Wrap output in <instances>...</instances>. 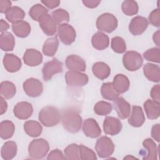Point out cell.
Listing matches in <instances>:
<instances>
[{"instance_id":"ffe728a7","label":"cell","mask_w":160,"mask_h":160,"mask_svg":"<svg viewBox=\"0 0 160 160\" xmlns=\"http://www.w3.org/2000/svg\"><path fill=\"white\" fill-rule=\"evenodd\" d=\"M145 116L141 106H133L132 112L128 119V123L132 127H141L145 122Z\"/></svg>"},{"instance_id":"f907efd6","label":"cell","mask_w":160,"mask_h":160,"mask_svg":"<svg viewBox=\"0 0 160 160\" xmlns=\"http://www.w3.org/2000/svg\"><path fill=\"white\" fill-rule=\"evenodd\" d=\"M83 4L88 8H95L101 2L99 0H83L82 1Z\"/></svg>"},{"instance_id":"d4e9b609","label":"cell","mask_w":160,"mask_h":160,"mask_svg":"<svg viewBox=\"0 0 160 160\" xmlns=\"http://www.w3.org/2000/svg\"><path fill=\"white\" fill-rule=\"evenodd\" d=\"M92 71L94 75L101 80L106 79L111 73L109 66L104 62H95L92 67Z\"/></svg>"},{"instance_id":"c3c4849f","label":"cell","mask_w":160,"mask_h":160,"mask_svg":"<svg viewBox=\"0 0 160 160\" xmlns=\"http://www.w3.org/2000/svg\"><path fill=\"white\" fill-rule=\"evenodd\" d=\"M12 2L9 0H1L0 1V12L1 13H6V11L11 8Z\"/></svg>"},{"instance_id":"e0dca14e","label":"cell","mask_w":160,"mask_h":160,"mask_svg":"<svg viewBox=\"0 0 160 160\" xmlns=\"http://www.w3.org/2000/svg\"><path fill=\"white\" fill-rule=\"evenodd\" d=\"M3 64L6 70L9 72L18 71L21 66V60L14 54L7 53L3 58Z\"/></svg>"},{"instance_id":"e575fe53","label":"cell","mask_w":160,"mask_h":160,"mask_svg":"<svg viewBox=\"0 0 160 160\" xmlns=\"http://www.w3.org/2000/svg\"><path fill=\"white\" fill-rule=\"evenodd\" d=\"M15 126L14 123L9 120L2 121L0 123V136L2 139L11 138L14 134Z\"/></svg>"},{"instance_id":"9a60e30c","label":"cell","mask_w":160,"mask_h":160,"mask_svg":"<svg viewBox=\"0 0 160 160\" xmlns=\"http://www.w3.org/2000/svg\"><path fill=\"white\" fill-rule=\"evenodd\" d=\"M112 105L120 119H124L129 116L131 112L130 104L122 97H118L113 101Z\"/></svg>"},{"instance_id":"6da1fadb","label":"cell","mask_w":160,"mask_h":160,"mask_svg":"<svg viewBox=\"0 0 160 160\" xmlns=\"http://www.w3.org/2000/svg\"><path fill=\"white\" fill-rule=\"evenodd\" d=\"M64 128L68 132L76 133L79 131L82 125V118L79 112L72 109L64 111L61 116Z\"/></svg>"},{"instance_id":"836d02e7","label":"cell","mask_w":160,"mask_h":160,"mask_svg":"<svg viewBox=\"0 0 160 160\" xmlns=\"http://www.w3.org/2000/svg\"><path fill=\"white\" fill-rule=\"evenodd\" d=\"M101 94L104 99L109 101H114L119 95L114 89L112 82L103 83L101 88Z\"/></svg>"},{"instance_id":"7a4b0ae2","label":"cell","mask_w":160,"mask_h":160,"mask_svg":"<svg viewBox=\"0 0 160 160\" xmlns=\"http://www.w3.org/2000/svg\"><path fill=\"white\" fill-rule=\"evenodd\" d=\"M38 119L44 126L52 127L60 122L61 114L57 108L48 106L43 108L39 111Z\"/></svg>"},{"instance_id":"ac0fdd59","label":"cell","mask_w":160,"mask_h":160,"mask_svg":"<svg viewBox=\"0 0 160 160\" xmlns=\"http://www.w3.org/2000/svg\"><path fill=\"white\" fill-rule=\"evenodd\" d=\"M38 22L40 28L46 35L51 36L56 34L57 31V24L55 22L51 16L48 14L41 18Z\"/></svg>"},{"instance_id":"db71d44e","label":"cell","mask_w":160,"mask_h":160,"mask_svg":"<svg viewBox=\"0 0 160 160\" xmlns=\"http://www.w3.org/2000/svg\"><path fill=\"white\" fill-rule=\"evenodd\" d=\"M152 39H153L154 42L158 46H159V41H160V31H159V30H158L156 32L154 33Z\"/></svg>"},{"instance_id":"8992f818","label":"cell","mask_w":160,"mask_h":160,"mask_svg":"<svg viewBox=\"0 0 160 160\" xmlns=\"http://www.w3.org/2000/svg\"><path fill=\"white\" fill-rule=\"evenodd\" d=\"M114 144L108 136H103L99 138L95 145L96 151L101 158H107L111 156L114 151Z\"/></svg>"},{"instance_id":"ba28073f","label":"cell","mask_w":160,"mask_h":160,"mask_svg":"<svg viewBox=\"0 0 160 160\" xmlns=\"http://www.w3.org/2000/svg\"><path fill=\"white\" fill-rule=\"evenodd\" d=\"M66 84L70 87H82L89 81L87 74L78 71H69L65 74Z\"/></svg>"},{"instance_id":"44dd1931","label":"cell","mask_w":160,"mask_h":160,"mask_svg":"<svg viewBox=\"0 0 160 160\" xmlns=\"http://www.w3.org/2000/svg\"><path fill=\"white\" fill-rule=\"evenodd\" d=\"M144 76L150 81L159 82L160 81V68L159 65L146 63L143 66Z\"/></svg>"},{"instance_id":"7bdbcfd3","label":"cell","mask_w":160,"mask_h":160,"mask_svg":"<svg viewBox=\"0 0 160 160\" xmlns=\"http://www.w3.org/2000/svg\"><path fill=\"white\" fill-rule=\"evenodd\" d=\"M79 154L81 159L82 160H96V153L89 148L81 144L79 145Z\"/></svg>"},{"instance_id":"f546056e","label":"cell","mask_w":160,"mask_h":160,"mask_svg":"<svg viewBox=\"0 0 160 160\" xmlns=\"http://www.w3.org/2000/svg\"><path fill=\"white\" fill-rule=\"evenodd\" d=\"M12 29L17 37L24 38L31 32V26L25 21H21L15 24H12Z\"/></svg>"},{"instance_id":"d6a6232c","label":"cell","mask_w":160,"mask_h":160,"mask_svg":"<svg viewBox=\"0 0 160 160\" xmlns=\"http://www.w3.org/2000/svg\"><path fill=\"white\" fill-rule=\"evenodd\" d=\"M16 93V88L12 82L2 81L0 85V94L5 99H10L14 96Z\"/></svg>"},{"instance_id":"f1b7e54d","label":"cell","mask_w":160,"mask_h":160,"mask_svg":"<svg viewBox=\"0 0 160 160\" xmlns=\"http://www.w3.org/2000/svg\"><path fill=\"white\" fill-rule=\"evenodd\" d=\"M59 46V40L57 36L47 39L42 46L43 54L49 57L53 56L57 52Z\"/></svg>"},{"instance_id":"8d00e7d4","label":"cell","mask_w":160,"mask_h":160,"mask_svg":"<svg viewBox=\"0 0 160 160\" xmlns=\"http://www.w3.org/2000/svg\"><path fill=\"white\" fill-rule=\"evenodd\" d=\"M121 9L124 14L126 16H133L138 12L139 7L135 1L127 0L123 1L121 5Z\"/></svg>"},{"instance_id":"11a10c76","label":"cell","mask_w":160,"mask_h":160,"mask_svg":"<svg viewBox=\"0 0 160 160\" xmlns=\"http://www.w3.org/2000/svg\"><path fill=\"white\" fill-rule=\"evenodd\" d=\"M129 158H132V159H137V158H134V157H132V156H126V157H125L124 159H129Z\"/></svg>"},{"instance_id":"b9f144b4","label":"cell","mask_w":160,"mask_h":160,"mask_svg":"<svg viewBox=\"0 0 160 160\" xmlns=\"http://www.w3.org/2000/svg\"><path fill=\"white\" fill-rule=\"evenodd\" d=\"M143 57L147 61L159 63L160 49L159 48H152L149 49L143 53Z\"/></svg>"},{"instance_id":"bcb514c9","label":"cell","mask_w":160,"mask_h":160,"mask_svg":"<svg viewBox=\"0 0 160 160\" xmlns=\"http://www.w3.org/2000/svg\"><path fill=\"white\" fill-rule=\"evenodd\" d=\"M150 95L151 98L153 99V101L159 102L160 103V86L159 84L154 85L150 92Z\"/></svg>"},{"instance_id":"4dcf8cb0","label":"cell","mask_w":160,"mask_h":160,"mask_svg":"<svg viewBox=\"0 0 160 160\" xmlns=\"http://www.w3.org/2000/svg\"><path fill=\"white\" fill-rule=\"evenodd\" d=\"M142 146L147 149V154L142 158L143 160H156L158 159V148L155 142L150 139L147 138L142 142Z\"/></svg>"},{"instance_id":"277c9868","label":"cell","mask_w":160,"mask_h":160,"mask_svg":"<svg viewBox=\"0 0 160 160\" xmlns=\"http://www.w3.org/2000/svg\"><path fill=\"white\" fill-rule=\"evenodd\" d=\"M96 24L97 28L100 31L111 33L117 28L118 21L112 14L106 12L98 18Z\"/></svg>"},{"instance_id":"cb8c5ba5","label":"cell","mask_w":160,"mask_h":160,"mask_svg":"<svg viewBox=\"0 0 160 160\" xmlns=\"http://www.w3.org/2000/svg\"><path fill=\"white\" fill-rule=\"evenodd\" d=\"M144 109L149 119H156L160 115V103L153 100H146L144 103Z\"/></svg>"},{"instance_id":"74e56055","label":"cell","mask_w":160,"mask_h":160,"mask_svg":"<svg viewBox=\"0 0 160 160\" xmlns=\"http://www.w3.org/2000/svg\"><path fill=\"white\" fill-rule=\"evenodd\" d=\"M112 109V104L104 101L98 102L94 106V112L99 116H106L110 114Z\"/></svg>"},{"instance_id":"d590c367","label":"cell","mask_w":160,"mask_h":160,"mask_svg":"<svg viewBox=\"0 0 160 160\" xmlns=\"http://www.w3.org/2000/svg\"><path fill=\"white\" fill-rule=\"evenodd\" d=\"M48 10L40 4H36L32 6L29 11L30 17L36 21H39L41 18L48 14Z\"/></svg>"},{"instance_id":"ee69618b","label":"cell","mask_w":160,"mask_h":160,"mask_svg":"<svg viewBox=\"0 0 160 160\" xmlns=\"http://www.w3.org/2000/svg\"><path fill=\"white\" fill-rule=\"evenodd\" d=\"M149 21L152 26L159 28L160 26V12L159 9H154L149 15Z\"/></svg>"},{"instance_id":"9c48e42d","label":"cell","mask_w":160,"mask_h":160,"mask_svg":"<svg viewBox=\"0 0 160 160\" xmlns=\"http://www.w3.org/2000/svg\"><path fill=\"white\" fill-rule=\"evenodd\" d=\"M62 71V63L56 58H53L51 61L46 62L42 68V73L44 81L51 80L52 77Z\"/></svg>"},{"instance_id":"816d5d0a","label":"cell","mask_w":160,"mask_h":160,"mask_svg":"<svg viewBox=\"0 0 160 160\" xmlns=\"http://www.w3.org/2000/svg\"><path fill=\"white\" fill-rule=\"evenodd\" d=\"M8 109V103L2 96L0 97V115L6 112Z\"/></svg>"},{"instance_id":"ab89813d","label":"cell","mask_w":160,"mask_h":160,"mask_svg":"<svg viewBox=\"0 0 160 160\" xmlns=\"http://www.w3.org/2000/svg\"><path fill=\"white\" fill-rule=\"evenodd\" d=\"M51 17L57 25L61 24L62 22H68L69 21V14L68 12L61 8L52 11Z\"/></svg>"},{"instance_id":"5bb4252c","label":"cell","mask_w":160,"mask_h":160,"mask_svg":"<svg viewBox=\"0 0 160 160\" xmlns=\"http://www.w3.org/2000/svg\"><path fill=\"white\" fill-rule=\"evenodd\" d=\"M82 131L87 137L91 138H96L101 134V129L98 123L93 118L84 120L82 124Z\"/></svg>"},{"instance_id":"4316f807","label":"cell","mask_w":160,"mask_h":160,"mask_svg":"<svg viewBox=\"0 0 160 160\" xmlns=\"http://www.w3.org/2000/svg\"><path fill=\"white\" fill-rule=\"evenodd\" d=\"M17 144L15 142L9 141L6 142L1 148V158L4 160H10L13 159L17 154Z\"/></svg>"},{"instance_id":"484cf974","label":"cell","mask_w":160,"mask_h":160,"mask_svg":"<svg viewBox=\"0 0 160 160\" xmlns=\"http://www.w3.org/2000/svg\"><path fill=\"white\" fill-rule=\"evenodd\" d=\"M5 15L9 22L15 24L23 20L25 17V12L18 6H12L6 11Z\"/></svg>"},{"instance_id":"83f0119b","label":"cell","mask_w":160,"mask_h":160,"mask_svg":"<svg viewBox=\"0 0 160 160\" xmlns=\"http://www.w3.org/2000/svg\"><path fill=\"white\" fill-rule=\"evenodd\" d=\"M24 129L28 136L32 138H36L40 136L42 133V127L39 122L29 120L24 122Z\"/></svg>"},{"instance_id":"3957f363","label":"cell","mask_w":160,"mask_h":160,"mask_svg":"<svg viewBox=\"0 0 160 160\" xmlns=\"http://www.w3.org/2000/svg\"><path fill=\"white\" fill-rule=\"evenodd\" d=\"M49 145L48 142L43 139L39 138L32 140L28 146V153L32 159H42L48 152Z\"/></svg>"},{"instance_id":"2e32d148","label":"cell","mask_w":160,"mask_h":160,"mask_svg":"<svg viewBox=\"0 0 160 160\" xmlns=\"http://www.w3.org/2000/svg\"><path fill=\"white\" fill-rule=\"evenodd\" d=\"M24 62L28 66L34 67L41 64L42 55L38 50L34 49H27L22 57Z\"/></svg>"},{"instance_id":"52a82bcc","label":"cell","mask_w":160,"mask_h":160,"mask_svg":"<svg viewBox=\"0 0 160 160\" xmlns=\"http://www.w3.org/2000/svg\"><path fill=\"white\" fill-rule=\"evenodd\" d=\"M58 35L60 41L65 45H70L74 42L76 32L74 28L68 24L62 23L58 28Z\"/></svg>"},{"instance_id":"f5cc1de1","label":"cell","mask_w":160,"mask_h":160,"mask_svg":"<svg viewBox=\"0 0 160 160\" xmlns=\"http://www.w3.org/2000/svg\"><path fill=\"white\" fill-rule=\"evenodd\" d=\"M9 28V24L4 19H1L0 20V31L2 32H6V31L8 30Z\"/></svg>"},{"instance_id":"1f68e13d","label":"cell","mask_w":160,"mask_h":160,"mask_svg":"<svg viewBox=\"0 0 160 160\" xmlns=\"http://www.w3.org/2000/svg\"><path fill=\"white\" fill-rule=\"evenodd\" d=\"M15 46V39L9 32H2L0 35V47L4 51H12Z\"/></svg>"},{"instance_id":"f6af8a7d","label":"cell","mask_w":160,"mask_h":160,"mask_svg":"<svg viewBox=\"0 0 160 160\" xmlns=\"http://www.w3.org/2000/svg\"><path fill=\"white\" fill-rule=\"evenodd\" d=\"M48 160H54V159H65L64 155L62 154V151L58 149H55L51 151L47 157Z\"/></svg>"},{"instance_id":"7c38bea8","label":"cell","mask_w":160,"mask_h":160,"mask_svg":"<svg viewBox=\"0 0 160 160\" xmlns=\"http://www.w3.org/2000/svg\"><path fill=\"white\" fill-rule=\"evenodd\" d=\"M122 128L120 120L116 118L107 116L103 122V130L106 134L115 136L119 134Z\"/></svg>"},{"instance_id":"603a6c76","label":"cell","mask_w":160,"mask_h":160,"mask_svg":"<svg viewBox=\"0 0 160 160\" xmlns=\"http://www.w3.org/2000/svg\"><path fill=\"white\" fill-rule=\"evenodd\" d=\"M91 43L94 48L97 50H104L106 49L109 44V39L105 33L98 31L92 37Z\"/></svg>"},{"instance_id":"4fadbf2b","label":"cell","mask_w":160,"mask_h":160,"mask_svg":"<svg viewBox=\"0 0 160 160\" xmlns=\"http://www.w3.org/2000/svg\"><path fill=\"white\" fill-rule=\"evenodd\" d=\"M33 112V108L31 103L26 101L18 102L13 109L14 116L19 119H27L29 118Z\"/></svg>"},{"instance_id":"d6986e66","label":"cell","mask_w":160,"mask_h":160,"mask_svg":"<svg viewBox=\"0 0 160 160\" xmlns=\"http://www.w3.org/2000/svg\"><path fill=\"white\" fill-rule=\"evenodd\" d=\"M66 66L71 71H85L86 64L85 61L80 56L75 54L68 56L66 59Z\"/></svg>"},{"instance_id":"7402d4cb","label":"cell","mask_w":160,"mask_h":160,"mask_svg":"<svg viewBox=\"0 0 160 160\" xmlns=\"http://www.w3.org/2000/svg\"><path fill=\"white\" fill-rule=\"evenodd\" d=\"M112 86L115 91L119 94L126 92L129 88L130 82L127 76L122 74H116L113 79Z\"/></svg>"},{"instance_id":"60d3db41","label":"cell","mask_w":160,"mask_h":160,"mask_svg":"<svg viewBox=\"0 0 160 160\" xmlns=\"http://www.w3.org/2000/svg\"><path fill=\"white\" fill-rule=\"evenodd\" d=\"M111 46L115 52L119 54L124 52L126 49V44L124 39L119 36H116L112 38Z\"/></svg>"},{"instance_id":"8fae6325","label":"cell","mask_w":160,"mask_h":160,"mask_svg":"<svg viewBox=\"0 0 160 160\" xmlns=\"http://www.w3.org/2000/svg\"><path fill=\"white\" fill-rule=\"evenodd\" d=\"M148 26V19L142 16H137L133 18L129 25V30L134 36L142 34Z\"/></svg>"},{"instance_id":"681fc988","label":"cell","mask_w":160,"mask_h":160,"mask_svg":"<svg viewBox=\"0 0 160 160\" xmlns=\"http://www.w3.org/2000/svg\"><path fill=\"white\" fill-rule=\"evenodd\" d=\"M41 2L50 9H52L60 4V1L58 0H42Z\"/></svg>"},{"instance_id":"f35d334b","label":"cell","mask_w":160,"mask_h":160,"mask_svg":"<svg viewBox=\"0 0 160 160\" xmlns=\"http://www.w3.org/2000/svg\"><path fill=\"white\" fill-rule=\"evenodd\" d=\"M65 159L78 160L80 159L79 154V145L77 144H71L64 150Z\"/></svg>"},{"instance_id":"7dc6e473","label":"cell","mask_w":160,"mask_h":160,"mask_svg":"<svg viewBox=\"0 0 160 160\" xmlns=\"http://www.w3.org/2000/svg\"><path fill=\"white\" fill-rule=\"evenodd\" d=\"M151 136L152 138L155 139L157 142H159L160 141V124H156L152 126L151 129Z\"/></svg>"},{"instance_id":"5b68a950","label":"cell","mask_w":160,"mask_h":160,"mask_svg":"<svg viewBox=\"0 0 160 160\" xmlns=\"http://www.w3.org/2000/svg\"><path fill=\"white\" fill-rule=\"evenodd\" d=\"M122 63L124 68L129 71L138 70L143 64L141 55L134 51L126 52L122 57Z\"/></svg>"},{"instance_id":"30bf717a","label":"cell","mask_w":160,"mask_h":160,"mask_svg":"<svg viewBox=\"0 0 160 160\" xmlns=\"http://www.w3.org/2000/svg\"><path fill=\"white\" fill-rule=\"evenodd\" d=\"M22 88L24 92L31 98L40 96L43 91L42 82L38 79L33 78L26 79L23 83Z\"/></svg>"}]
</instances>
